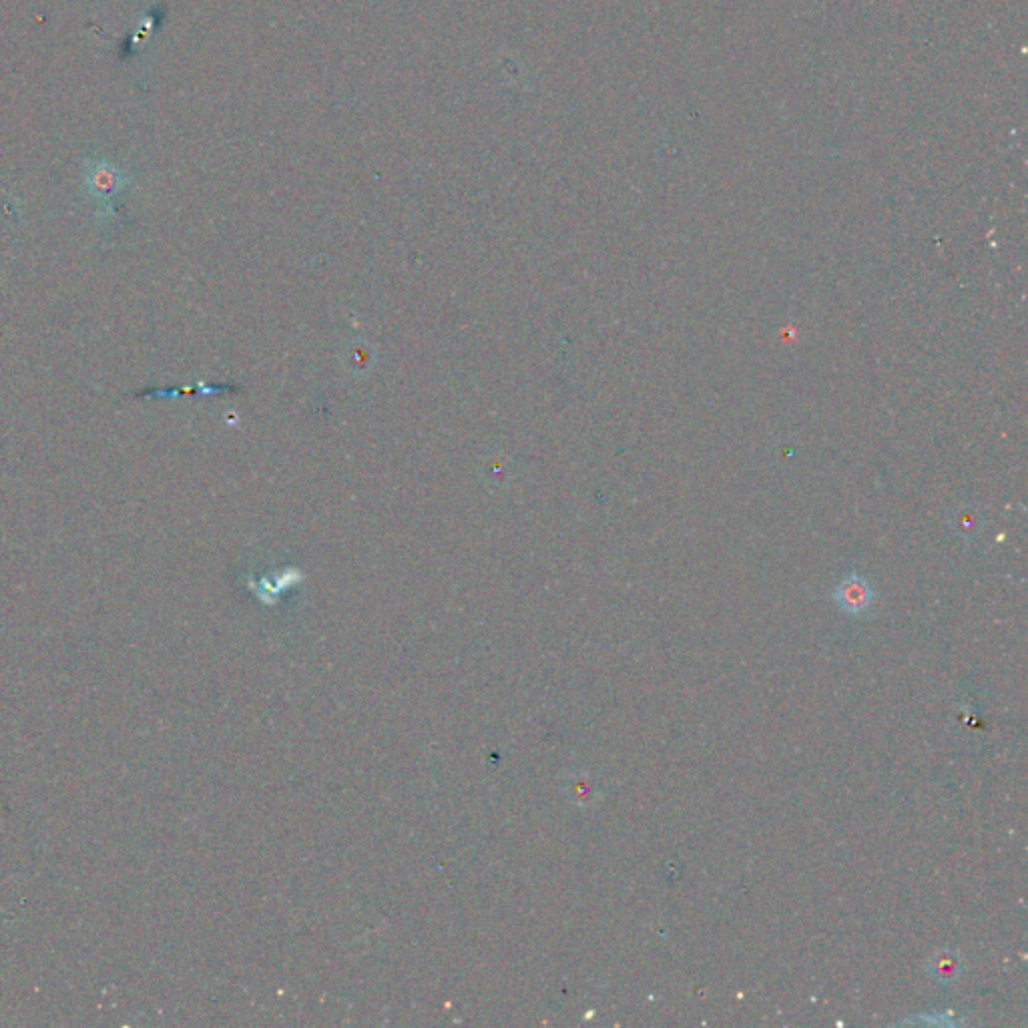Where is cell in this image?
<instances>
[{
	"label": "cell",
	"instance_id": "2",
	"mask_svg": "<svg viewBox=\"0 0 1028 1028\" xmlns=\"http://www.w3.org/2000/svg\"><path fill=\"white\" fill-rule=\"evenodd\" d=\"M872 599H874V593H872V587L868 585V581H864L862 577L858 575H852L848 579H844L838 589H836V601L838 605L850 613V615H860L864 613L870 605H872Z\"/></svg>",
	"mask_w": 1028,
	"mask_h": 1028
},
{
	"label": "cell",
	"instance_id": "1",
	"mask_svg": "<svg viewBox=\"0 0 1028 1028\" xmlns=\"http://www.w3.org/2000/svg\"><path fill=\"white\" fill-rule=\"evenodd\" d=\"M125 183L127 179L121 175V171L109 163H93L87 169V191L101 203H107L115 193H119L125 187Z\"/></svg>",
	"mask_w": 1028,
	"mask_h": 1028
},
{
	"label": "cell",
	"instance_id": "3",
	"mask_svg": "<svg viewBox=\"0 0 1028 1028\" xmlns=\"http://www.w3.org/2000/svg\"><path fill=\"white\" fill-rule=\"evenodd\" d=\"M930 974L942 982V984H950L958 978L960 974V960L958 956L952 952V950H940L932 956L930 960Z\"/></svg>",
	"mask_w": 1028,
	"mask_h": 1028
}]
</instances>
